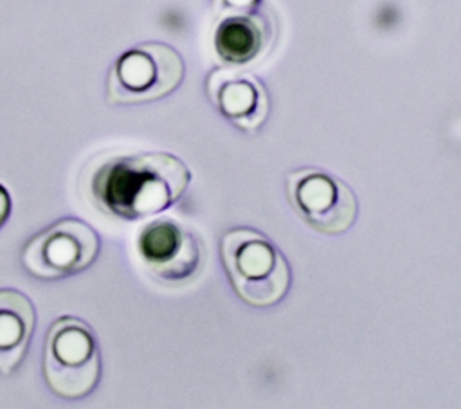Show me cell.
Instances as JSON below:
<instances>
[{"label":"cell","mask_w":461,"mask_h":409,"mask_svg":"<svg viewBox=\"0 0 461 409\" xmlns=\"http://www.w3.org/2000/svg\"><path fill=\"white\" fill-rule=\"evenodd\" d=\"M189 180L187 166L175 155H115L95 169L92 195L103 211L124 220H140L176 204Z\"/></svg>","instance_id":"6da1fadb"},{"label":"cell","mask_w":461,"mask_h":409,"mask_svg":"<svg viewBox=\"0 0 461 409\" xmlns=\"http://www.w3.org/2000/svg\"><path fill=\"white\" fill-rule=\"evenodd\" d=\"M220 252L234 292L247 304L272 306L288 292V263L261 232L232 229L221 238Z\"/></svg>","instance_id":"7a4b0ae2"},{"label":"cell","mask_w":461,"mask_h":409,"mask_svg":"<svg viewBox=\"0 0 461 409\" xmlns=\"http://www.w3.org/2000/svg\"><path fill=\"white\" fill-rule=\"evenodd\" d=\"M43 377L50 391L79 400L94 391L101 377V353L90 326L77 317L52 323L45 337Z\"/></svg>","instance_id":"3957f363"},{"label":"cell","mask_w":461,"mask_h":409,"mask_svg":"<svg viewBox=\"0 0 461 409\" xmlns=\"http://www.w3.org/2000/svg\"><path fill=\"white\" fill-rule=\"evenodd\" d=\"M184 79L182 56L166 43H144L124 52L108 74V101L133 105L171 94Z\"/></svg>","instance_id":"277c9868"},{"label":"cell","mask_w":461,"mask_h":409,"mask_svg":"<svg viewBox=\"0 0 461 409\" xmlns=\"http://www.w3.org/2000/svg\"><path fill=\"white\" fill-rule=\"evenodd\" d=\"M99 245V236L88 223L65 218L31 238L22 252V261L36 277H68L94 263Z\"/></svg>","instance_id":"5b68a950"},{"label":"cell","mask_w":461,"mask_h":409,"mask_svg":"<svg viewBox=\"0 0 461 409\" xmlns=\"http://www.w3.org/2000/svg\"><path fill=\"white\" fill-rule=\"evenodd\" d=\"M288 198L315 231L339 234L357 218V198L349 186L322 169H297L288 177Z\"/></svg>","instance_id":"8992f818"},{"label":"cell","mask_w":461,"mask_h":409,"mask_svg":"<svg viewBox=\"0 0 461 409\" xmlns=\"http://www.w3.org/2000/svg\"><path fill=\"white\" fill-rule=\"evenodd\" d=\"M146 268L164 283L184 285L196 277L203 263L200 240L175 220L148 223L137 240Z\"/></svg>","instance_id":"52a82bcc"},{"label":"cell","mask_w":461,"mask_h":409,"mask_svg":"<svg viewBox=\"0 0 461 409\" xmlns=\"http://www.w3.org/2000/svg\"><path fill=\"white\" fill-rule=\"evenodd\" d=\"M207 94L218 112L241 130H258L268 114L263 85L236 68H216L207 77Z\"/></svg>","instance_id":"ba28073f"},{"label":"cell","mask_w":461,"mask_h":409,"mask_svg":"<svg viewBox=\"0 0 461 409\" xmlns=\"http://www.w3.org/2000/svg\"><path fill=\"white\" fill-rule=\"evenodd\" d=\"M274 40V25L263 13L247 11L221 16L214 31L216 54L229 65H247L259 59Z\"/></svg>","instance_id":"9c48e42d"},{"label":"cell","mask_w":461,"mask_h":409,"mask_svg":"<svg viewBox=\"0 0 461 409\" xmlns=\"http://www.w3.org/2000/svg\"><path fill=\"white\" fill-rule=\"evenodd\" d=\"M36 326L31 299L13 288L0 290V373H13L23 360Z\"/></svg>","instance_id":"30bf717a"},{"label":"cell","mask_w":461,"mask_h":409,"mask_svg":"<svg viewBox=\"0 0 461 409\" xmlns=\"http://www.w3.org/2000/svg\"><path fill=\"white\" fill-rule=\"evenodd\" d=\"M258 2L259 0H216V7L221 13V16H225L252 11Z\"/></svg>","instance_id":"8fae6325"},{"label":"cell","mask_w":461,"mask_h":409,"mask_svg":"<svg viewBox=\"0 0 461 409\" xmlns=\"http://www.w3.org/2000/svg\"><path fill=\"white\" fill-rule=\"evenodd\" d=\"M9 214H11V196L7 189L0 184V227L7 222Z\"/></svg>","instance_id":"7c38bea8"}]
</instances>
